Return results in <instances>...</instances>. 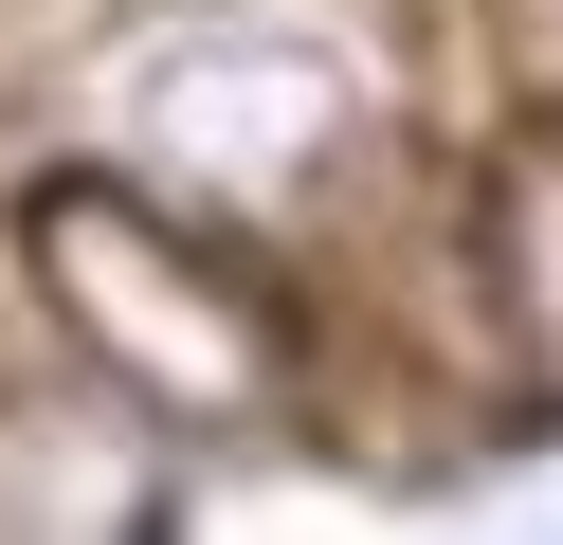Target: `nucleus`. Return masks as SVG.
I'll return each instance as SVG.
<instances>
[{
    "instance_id": "f03ea898",
    "label": "nucleus",
    "mask_w": 563,
    "mask_h": 545,
    "mask_svg": "<svg viewBox=\"0 0 563 545\" xmlns=\"http://www.w3.org/2000/svg\"><path fill=\"white\" fill-rule=\"evenodd\" d=\"M473 273H490L509 363H545V400H563V109H509V145L473 182Z\"/></svg>"
},
{
    "instance_id": "f257e3e1",
    "label": "nucleus",
    "mask_w": 563,
    "mask_h": 545,
    "mask_svg": "<svg viewBox=\"0 0 563 545\" xmlns=\"http://www.w3.org/2000/svg\"><path fill=\"white\" fill-rule=\"evenodd\" d=\"M37 291L74 309V346L110 363L146 418L183 436H236L291 400V309H273V273L236 237H200V218L128 200V182H37Z\"/></svg>"
}]
</instances>
